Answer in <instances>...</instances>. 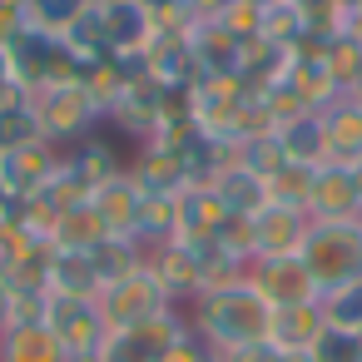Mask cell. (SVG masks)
<instances>
[{
    "mask_svg": "<svg viewBox=\"0 0 362 362\" xmlns=\"http://www.w3.org/2000/svg\"><path fill=\"white\" fill-rule=\"evenodd\" d=\"M95 214L105 218V228H110V238H134V228H139V214H144V194H139V184L129 179V174H119V179H110L95 199Z\"/></svg>",
    "mask_w": 362,
    "mask_h": 362,
    "instance_id": "obj_20",
    "label": "cell"
},
{
    "mask_svg": "<svg viewBox=\"0 0 362 362\" xmlns=\"http://www.w3.org/2000/svg\"><path fill=\"white\" fill-rule=\"evenodd\" d=\"M308 214L303 209H288V204H263L253 218H248V233H253V258H278V253H298L303 238H308Z\"/></svg>",
    "mask_w": 362,
    "mask_h": 362,
    "instance_id": "obj_15",
    "label": "cell"
},
{
    "mask_svg": "<svg viewBox=\"0 0 362 362\" xmlns=\"http://www.w3.org/2000/svg\"><path fill=\"white\" fill-rule=\"evenodd\" d=\"M174 105H179V95H169V90H159L154 80L134 75V80L124 85V95L110 105L105 129H110L119 144L139 149V144H149V139L159 134V124H164V115H169Z\"/></svg>",
    "mask_w": 362,
    "mask_h": 362,
    "instance_id": "obj_6",
    "label": "cell"
},
{
    "mask_svg": "<svg viewBox=\"0 0 362 362\" xmlns=\"http://www.w3.org/2000/svg\"><path fill=\"white\" fill-rule=\"evenodd\" d=\"M337 6H357V0H337Z\"/></svg>",
    "mask_w": 362,
    "mask_h": 362,
    "instance_id": "obj_43",
    "label": "cell"
},
{
    "mask_svg": "<svg viewBox=\"0 0 362 362\" xmlns=\"http://www.w3.org/2000/svg\"><path fill=\"white\" fill-rule=\"evenodd\" d=\"M0 362H70L60 337L35 322V327H6L0 332Z\"/></svg>",
    "mask_w": 362,
    "mask_h": 362,
    "instance_id": "obj_25",
    "label": "cell"
},
{
    "mask_svg": "<svg viewBox=\"0 0 362 362\" xmlns=\"http://www.w3.org/2000/svg\"><path fill=\"white\" fill-rule=\"evenodd\" d=\"M6 50H11V60H16V80H25L30 90L60 85V80H80V70H85V60H80L60 35H45V30H35V25H25Z\"/></svg>",
    "mask_w": 362,
    "mask_h": 362,
    "instance_id": "obj_7",
    "label": "cell"
},
{
    "mask_svg": "<svg viewBox=\"0 0 362 362\" xmlns=\"http://www.w3.org/2000/svg\"><path fill=\"white\" fill-rule=\"evenodd\" d=\"M322 134H327V159L332 164H362V100L337 95L322 110Z\"/></svg>",
    "mask_w": 362,
    "mask_h": 362,
    "instance_id": "obj_18",
    "label": "cell"
},
{
    "mask_svg": "<svg viewBox=\"0 0 362 362\" xmlns=\"http://www.w3.org/2000/svg\"><path fill=\"white\" fill-rule=\"evenodd\" d=\"M35 115H40V134L55 149H70L80 139H90L95 129H105V110L95 105V95L80 80H60V85H40L35 90Z\"/></svg>",
    "mask_w": 362,
    "mask_h": 362,
    "instance_id": "obj_3",
    "label": "cell"
},
{
    "mask_svg": "<svg viewBox=\"0 0 362 362\" xmlns=\"http://www.w3.org/2000/svg\"><path fill=\"white\" fill-rule=\"evenodd\" d=\"M322 60H327L337 90H342V95H357V85H362V45L332 30V35L322 40Z\"/></svg>",
    "mask_w": 362,
    "mask_h": 362,
    "instance_id": "obj_30",
    "label": "cell"
},
{
    "mask_svg": "<svg viewBox=\"0 0 362 362\" xmlns=\"http://www.w3.org/2000/svg\"><path fill=\"white\" fill-rule=\"evenodd\" d=\"M124 174L139 184V194L144 199H179L194 179H189V169L179 164V154L174 149H164V144H139V149H129V164H124Z\"/></svg>",
    "mask_w": 362,
    "mask_h": 362,
    "instance_id": "obj_12",
    "label": "cell"
},
{
    "mask_svg": "<svg viewBox=\"0 0 362 362\" xmlns=\"http://www.w3.org/2000/svg\"><path fill=\"white\" fill-rule=\"evenodd\" d=\"M322 317H327L332 327H352V332H362V278H352V283L322 293Z\"/></svg>",
    "mask_w": 362,
    "mask_h": 362,
    "instance_id": "obj_33",
    "label": "cell"
},
{
    "mask_svg": "<svg viewBox=\"0 0 362 362\" xmlns=\"http://www.w3.org/2000/svg\"><path fill=\"white\" fill-rule=\"evenodd\" d=\"M357 100H362V95H357Z\"/></svg>",
    "mask_w": 362,
    "mask_h": 362,
    "instance_id": "obj_46",
    "label": "cell"
},
{
    "mask_svg": "<svg viewBox=\"0 0 362 362\" xmlns=\"http://www.w3.org/2000/svg\"><path fill=\"white\" fill-rule=\"evenodd\" d=\"M308 362H362V332L352 327H322V337L308 347Z\"/></svg>",
    "mask_w": 362,
    "mask_h": 362,
    "instance_id": "obj_34",
    "label": "cell"
},
{
    "mask_svg": "<svg viewBox=\"0 0 362 362\" xmlns=\"http://www.w3.org/2000/svg\"><path fill=\"white\" fill-rule=\"evenodd\" d=\"M303 263L317 278V293H332L352 278H362V218H313L303 238Z\"/></svg>",
    "mask_w": 362,
    "mask_h": 362,
    "instance_id": "obj_2",
    "label": "cell"
},
{
    "mask_svg": "<svg viewBox=\"0 0 362 362\" xmlns=\"http://www.w3.org/2000/svg\"><path fill=\"white\" fill-rule=\"evenodd\" d=\"M11 80H16V60H11V50H6V45H0V90H6Z\"/></svg>",
    "mask_w": 362,
    "mask_h": 362,
    "instance_id": "obj_40",
    "label": "cell"
},
{
    "mask_svg": "<svg viewBox=\"0 0 362 362\" xmlns=\"http://www.w3.org/2000/svg\"><path fill=\"white\" fill-rule=\"evenodd\" d=\"M11 313H16V288H11L6 273H0V332L11 327Z\"/></svg>",
    "mask_w": 362,
    "mask_h": 362,
    "instance_id": "obj_38",
    "label": "cell"
},
{
    "mask_svg": "<svg viewBox=\"0 0 362 362\" xmlns=\"http://www.w3.org/2000/svg\"><path fill=\"white\" fill-rule=\"evenodd\" d=\"M60 169V149L55 144H25V149H11V154H0V189H6L11 199L30 204Z\"/></svg>",
    "mask_w": 362,
    "mask_h": 362,
    "instance_id": "obj_14",
    "label": "cell"
},
{
    "mask_svg": "<svg viewBox=\"0 0 362 362\" xmlns=\"http://www.w3.org/2000/svg\"><path fill=\"white\" fill-rule=\"evenodd\" d=\"M214 357H218V352H214V347H209L194 327H184V332L169 342V352H164L159 362H214Z\"/></svg>",
    "mask_w": 362,
    "mask_h": 362,
    "instance_id": "obj_36",
    "label": "cell"
},
{
    "mask_svg": "<svg viewBox=\"0 0 362 362\" xmlns=\"http://www.w3.org/2000/svg\"><path fill=\"white\" fill-rule=\"evenodd\" d=\"M283 159L293 164H327V134H322V110H308V115H293L273 129Z\"/></svg>",
    "mask_w": 362,
    "mask_h": 362,
    "instance_id": "obj_23",
    "label": "cell"
},
{
    "mask_svg": "<svg viewBox=\"0 0 362 362\" xmlns=\"http://www.w3.org/2000/svg\"><path fill=\"white\" fill-rule=\"evenodd\" d=\"M105 35H110V55L139 60L149 50V40L159 35V21L139 0H115V6H105Z\"/></svg>",
    "mask_w": 362,
    "mask_h": 362,
    "instance_id": "obj_16",
    "label": "cell"
},
{
    "mask_svg": "<svg viewBox=\"0 0 362 362\" xmlns=\"http://www.w3.org/2000/svg\"><path fill=\"white\" fill-rule=\"evenodd\" d=\"M100 288H105V278H100L90 248H85V253H80V248H55V258H50V293L100 298Z\"/></svg>",
    "mask_w": 362,
    "mask_h": 362,
    "instance_id": "obj_24",
    "label": "cell"
},
{
    "mask_svg": "<svg viewBox=\"0 0 362 362\" xmlns=\"http://www.w3.org/2000/svg\"><path fill=\"white\" fill-rule=\"evenodd\" d=\"M313 174H317V164H293V159H283L263 184H268V199L273 204H288V209H303L308 214V194H313Z\"/></svg>",
    "mask_w": 362,
    "mask_h": 362,
    "instance_id": "obj_29",
    "label": "cell"
},
{
    "mask_svg": "<svg viewBox=\"0 0 362 362\" xmlns=\"http://www.w3.org/2000/svg\"><path fill=\"white\" fill-rule=\"evenodd\" d=\"M70 362H105V352H75Z\"/></svg>",
    "mask_w": 362,
    "mask_h": 362,
    "instance_id": "obj_41",
    "label": "cell"
},
{
    "mask_svg": "<svg viewBox=\"0 0 362 362\" xmlns=\"http://www.w3.org/2000/svg\"><path fill=\"white\" fill-rule=\"evenodd\" d=\"M352 174H357V189H362V164H352Z\"/></svg>",
    "mask_w": 362,
    "mask_h": 362,
    "instance_id": "obj_42",
    "label": "cell"
},
{
    "mask_svg": "<svg viewBox=\"0 0 362 362\" xmlns=\"http://www.w3.org/2000/svg\"><path fill=\"white\" fill-rule=\"evenodd\" d=\"M243 95H248V85L238 75H194V85L179 95V105H184V115L204 134H214V139H223V144L238 149V110H243Z\"/></svg>",
    "mask_w": 362,
    "mask_h": 362,
    "instance_id": "obj_5",
    "label": "cell"
},
{
    "mask_svg": "<svg viewBox=\"0 0 362 362\" xmlns=\"http://www.w3.org/2000/svg\"><path fill=\"white\" fill-rule=\"evenodd\" d=\"M243 278L263 293V303H268V308H288V303H313V298H322V293H317V278H313V273H308V263H303V253L253 258Z\"/></svg>",
    "mask_w": 362,
    "mask_h": 362,
    "instance_id": "obj_10",
    "label": "cell"
},
{
    "mask_svg": "<svg viewBox=\"0 0 362 362\" xmlns=\"http://www.w3.org/2000/svg\"><path fill=\"white\" fill-rule=\"evenodd\" d=\"M199 25V21H194ZM189 25V30H194ZM189 30H159L154 40H149V50L139 55V70H144V80H154L159 90H169V95H184L189 85H194V75H199V60H194V40H189Z\"/></svg>",
    "mask_w": 362,
    "mask_h": 362,
    "instance_id": "obj_11",
    "label": "cell"
},
{
    "mask_svg": "<svg viewBox=\"0 0 362 362\" xmlns=\"http://www.w3.org/2000/svg\"><path fill=\"white\" fill-rule=\"evenodd\" d=\"M21 214H25V204H21V199H11L6 189H0V228H16V223H21Z\"/></svg>",
    "mask_w": 362,
    "mask_h": 362,
    "instance_id": "obj_37",
    "label": "cell"
},
{
    "mask_svg": "<svg viewBox=\"0 0 362 362\" xmlns=\"http://www.w3.org/2000/svg\"><path fill=\"white\" fill-rule=\"evenodd\" d=\"M322 327H327L322 298H313V303H288V308H273L268 342H278V347L293 352V357H308V347L322 337Z\"/></svg>",
    "mask_w": 362,
    "mask_h": 362,
    "instance_id": "obj_17",
    "label": "cell"
},
{
    "mask_svg": "<svg viewBox=\"0 0 362 362\" xmlns=\"http://www.w3.org/2000/svg\"><path fill=\"white\" fill-rule=\"evenodd\" d=\"M308 218H362V189H357V174L352 164H317L313 174V194H308Z\"/></svg>",
    "mask_w": 362,
    "mask_h": 362,
    "instance_id": "obj_13",
    "label": "cell"
},
{
    "mask_svg": "<svg viewBox=\"0 0 362 362\" xmlns=\"http://www.w3.org/2000/svg\"><path fill=\"white\" fill-rule=\"evenodd\" d=\"M288 60H293L288 45H278V40H268V35H253V40H243L238 80H243L248 90H263V85H273V80L288 70Z\"/></svg>",
    "mask_w": 362,
    "mask_h": 362,
    "instance_id": "obj_26",
    "label": "cell"
},
{
    "mask_svg": "<svg viewBox=\"0 0 362 362\" xmlns=\"http://www.w3.org/2000/svg\"><path fill=\"white\" fill-rule=\"evenodd\" d=\"M0 243H6V228H0Z\"/></svg>",
    "mask_w": 362,
    "mask_h": 362,
    "instance_id": "obj_45",
    "label": "cell"
},
{
    "mask_svg": "<svg viewBox=\"0 0 362 362\" xmlns=\"http://www.w3.org/2000/svg\"><path fill=\"white\" fill-rule=\"evenodd\" d=\"M40 115H35V100L25 105H0V154L11 149H25V144H40Z\"/></svg>",
    "mask_w": 362,
    "mask_h": 362,
    "instance_id": "obj_31",
    "label": "cell"
},
{
    "mask_svg": "<svg viewBox=\"0 0 362 362\" xmlns=\"http://www.w3.org/2000/svg\"><path fill=\"white\" fill-rule=\"evenodd\" d=\"M95 6H115V0H95Z\"/></svg>",
    "mask_w": 362,
    "mask_h": 362,
    "instance_id": "obj_44",
    "label": "cell"
},
{
    "mask_svg": "<svg viewBox=\"0 0 362 362\" xmlns=\"http://www.w3.org/2000/svg\"><path fill=\"white\" fill-rule=\"evenodd\" d=\"M90 0H25V21L45 35H65Z\"/></svg>",
    "mask_w": 362,
    "mask_h": 362,
    "instance_id": "obj_32",
    "label": "cell"
},
{
    "mask_svg": "<svg viewBox=\"0 0 362 362\" xmlns=\"http://www.w3.org/2000/svg\"><path fill=\"white\" fill-rule=\"evenodd\" d=\"M174 218H179V238H214L233 214L218 204V194L209 184H189L174 199Z\"/></svg>",
    "mask_w": 362,
    "mask_h": 362,
    "instance_id": "obj_21",
    "label": "cell"
},
{
    "mask_svg": "<svg viewBox=\"0 0 362 362\" xmlns=\"http://www.w3.org/2000/svg\"><path fill=\"white\" fill-rule=\"evenodd\" d=\"M124 164H129V144H119L110 129H95L90 139H80V144H70V149H60V169L95 199L110 179H119L124 174Z\"/></svg>",
    "mask_w": 362,
    "mask_h": 362,
    "instance_id": "obj_8",
    "label": "cell"
},
{
    "mask_svg": "<svg viewBox=\"0 0 362 362\" xmlns=\"http://www.w3.org/2000/svg\"><path fill=\"white\" fill-rule=\"evenodd\" d=\"M60 40H65V45H70V50H75L85 65H90V60H105V55H110V35H105V6H95V0H90V6L75 16V25H70Z\"/></svg>",
    "mask_w": 362,
    "mask_h": 362,
    "instance_id": "obj_28",
    "label": "cell"
},
{
    "mask_svg": "<svg viewBox=\"0 0 362 362\" xmlns=\"http://www.w3.org/2000/svg\"><path fill=\"white\" fill-rule=\"evenodd\" d=\"M110 238V228H105V218L95 214V204H80V209H65L60 218H55V228H50V243L55 248H95V243H105Z\"/></svg>",
    "mask_w": 362,
    "mask_h": 362,
    "instance_id": "obj_27",
    "label": "cell"
},
{
    "mask_svg": "<svg viewBox=\"0 0 362 362\" xmlns=\"http://www.w3.org/2000/svg\"><path fill=\"white\" fill-rule=\"evenodd\" d=\"M184 317H189V327L214 352H228V347L263 342L268 337V322H273V308L263 303V293L248 278H233V283H218V288L199 293L184 308Z\"/></svg>",
    "mask_w": 362,
    "mask_h": 362,
    "instance_id": "obj_1",
    "label": "cell"
},
{
    "mask_svg": "<svg viewBox=\"0 0 362 362\" xmlns=\"http://www.w3.org/2000/svg\"><path fill=\"white\" fill-rule=\"evenodd\" d=\"M194 40V60H199V75H238V60H243V40L228 35L218 21H199L189 30Z\"/></svg>",
    "mask_w": 362,
    "mask_h": 362,
    "instance_id": "obj_22",
    "label": "cell"
},
{
    "mask_svg": "<svg viewBox=\"0 0 362 362\" xmlns=\"http://www.w3.org/2000/svg\"><path fill=\"white\" fill-rule=\"evenodd\" d=\"M228 6H233V0H189V11H194L199 21H218Z\"/></svg>",
    "mask_w": 362,
    "mask_h": 362,
    "instance_id": "obj_39",
    "label": "cell"
},
{
    "mask_svg": "<svg viewBox=\"0 0 362 362\" xmlns=\"http://www.w3.org/2000/svg\"><path fill=\"white\" fill-rule=\"evenodd\" d=\"M45 327L60 337V347L75 357V352H100L105 337H110V322L100 313V298H70V293H50V313H45Z\"/></svg>",
    "mask_w": 362,
    "mask_h": 362,
    "instance_id": "obj_9",
    "label": "cell"
},
{
    "mask_svg": "<svg viewBox=\"0 0 362 362\" xmlns=\"http://www.w3.org/2000/svg\"><path fill=\"white\" fill-rule=\"evenodd\" d=\"M218 25L228 35H238V40H253L263 30V6H258V0H233V6L218 16Z\"/></svg>",
    "mask_w": 362,
    "mask_h": 362,
    "instance_id": "obj_35",
    "label": "cell"
},
{
    "mask_svg": "<svg viewBox=\"0 0 362 362\" xmlns=\"http://www.w3.org/2000/svg\"><path fill=\"white\" fill-rule=\"evenodd\" d=\"M209 189L218 194V204H223L233 218H253V214L268 204V184H263V174L243 169L238 159H228V164L209 179Z\"/></svg>",
    "mask_w": 362,
    "mask_h": 362,
    "instance_id": "obj_19",
    "label": "cell"
},
{
    "mask_svg": "<svg viewBox=\"0 0 362 362\" xmlns=\"http://www.w3.org/2000/svg\"><path fill=\"white\" fill-rule=\"evenodd\" d=\"M174 308H179V303L169 298V288L159 283V273L149 268V258H144L139 268H129L124 278H115V283L100 288V313H105L110 332H115V327L154 322V317H164V313H174Z\"/></svg>",
    "mask_w": 362,
    "mask_h": 362,
    "instance_id": "obj_4",
    "label": "cell"
}]
</instances>
